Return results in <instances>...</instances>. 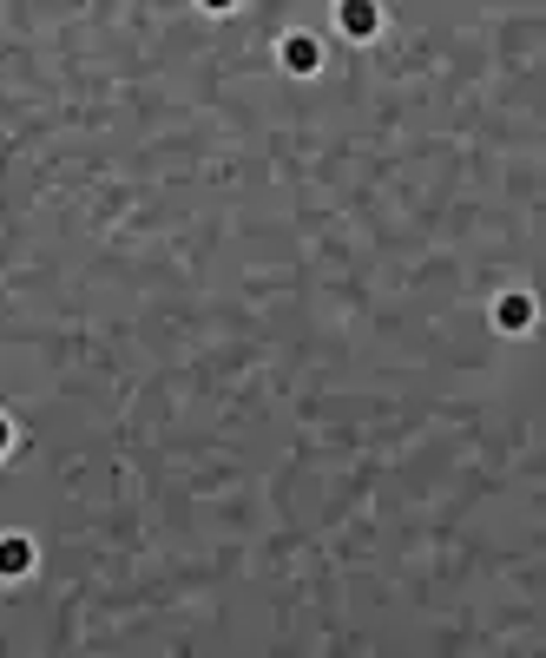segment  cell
<instances>
[{
  "mask_svg": "<svg viewBox=\"0 0 546 658\" xmlns=\"http://www.w3.org/2000/svg\"><path fill=\"white\" fill-rule=\"evenodd\" d=\"M27 566H33V547L20 533H7V540H0V573H27Z\"/></svg>",
  "mask_w": 546,
  "mask_h": 658,
  "instance_id": "obj_1",
  "label": "cell"
},
{
  "mask_svg": "<svg viewBox=\"0 0 546 658\" xmlns=\"http://www.w3.org/2000/svg\"><path fill=\"white\" fill-rule=\"evenodd\" d=\"M343 20H349V33H369V27H375V14H369V7H349Z\"/></svg>",
  "mask_w": 546,
  "mask_h": 658,
  "instance_id": "obj_2",
  "label": "cell"
},
{
  "mask_svg": "<svg viewBox=\"0 0 546 658\" xmlns=\"http://www.w3.org/2000/svg\"><path fill=\"white\" fill-rule=\"evenodd\" d=\"M290 66H316V47H310V40H290Z\"/></svg>",
  "mask_w": 546,
  "mask_h": 658,
  "instance_id": "obj_3",
  "label": "cell"
},
{
  "mask_svg": "<svg viewBox=\"0 0 546 658\" xmlns=\"http://www.w3.org/2000/svg\"><path fill=\"white\" fill-rule=\"evenodd\" d=\"M0 455H7V422H0Z\"/></svg>",
  "mask_w": 546,
  "mask_h": 658,
  "instance_id": "obj_4",
  "label": "cell"
}]
</instances>
